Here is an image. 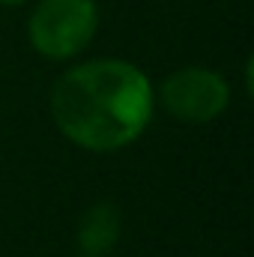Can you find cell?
<instances>
[{
	"label": "cell",
	"mask_w": 254,
	"mask_h": 257,
	"mask_svg": "<svg viewBox=\"0 0 254 257\" xmlns=\"http://www.w3.org/2000/svg\"><path fill=\"white\" fill-rule=\"evenodd\" d=\"M51 111L66 138L90 150L135 141L153 111L150 81L129 63L96 60L69 69L54 84Z\"/></svg>",
	"instance_id": "cell-1"
},
{
	"label": "cell",
	"mask_w": 254,
	"mask_h": 257,
	"mask_svg": "<svg viewBox=\"0 0 254 257\" xmlns=\"http://www.w3.org/2000/svg\"><path fill=\"white\" fill-rule=\"evenodd\" d=\"M96 30L93 0H42L30 18V42L39 54L63 60L78 54Z\"/></svg>",
	"instance_id": "cell-2"
},
{
	"label": "cell",
	"mask_w": 254,
	"mask_h": 257,
	"mask_svg": "<svg viewBox=\"0 0 254 257\" xmlns=\"http://www.w3.org/2000/svg\"><path fill=\"white\" fill-rule=\"evenodd\" d=\"M162 102L171 117L186 123H206L227 105V87L215 72L183 69L174 72L162 87Z\"/></svg>",
	"instance_id": "cell-3"
},
{
	"label": "cell",
	"mask_w": 254,
	"mask_h": 257,
	"mask_svg": "<svg viewBox=\"0 0 254 257\" xmlns=\"http://www.w3.org/2000/svg\"><path fill=\"white\" fill-rule=\"evenodd\" d=\"M120 230V218L114 206H96L93 212H87L84 224H81V248L87 254H105Z\"/></svg>",
	"instance_id": "cell-4"
},
{
	"label": "cell",
	"mask_w": 254,
	"mask_h": 257,
	"mask_svg": "<svg viewBox=\"0 0 254 257\" xmlns=\"http://www.w3.org/2000/svg\"><path fill=\"white\" fill-rule=\"evenodd\" d=\"M0 3H21V0H0Z\"/></svg>",
	"instance_id": "cell-5"
}]
</instances>
